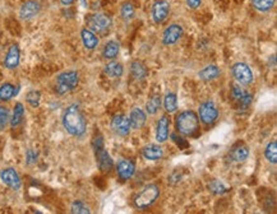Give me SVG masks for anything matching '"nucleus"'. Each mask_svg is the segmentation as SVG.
I'll use <instances>...</instances> for the list:
<instances>
[{
  "label": "nucleus",
  "instance_id": "1",
  "mask_svg": "<svg viewBox=\"0 0 277 214\" xmlns=\"http://www.w3.org/2000/svg\"><path fill=\"white\" fill-rule=\"evenodd\" d=\"M63 126L73 136H82L87 129V121L85 115L77 104H73L65 108L63 113Z\"/></svg>",
  "mask_w": 277,
  "mask_h": 214
},
{
  "label": "nucleus",
  "instance_id": "2",
  "mask_svg": "<svg viewBox=\"0 0 277 214\" xmlns=\"http://www.w3.org/2000/svg\"><path fill=\"white\" fill-rule=\"evenodd\" d=\"M177 130L184 136H194L199 132L198 115L192 110L182 111L175 119Z\"/></svg>",
  "mask_w": 277,
  "mask_h": 214
},
{
  "label": "nucleus",
  "instance_id": "3",
  "mask_svg": "<svg viewBox=\"0 0 277 214\" xmlns=\"http://www.w3.org/2000/svg\"><path fill=\"white\" fill-rule=\"evenodd\" d=\"M92 147H93L94 156H96V162L97 166L102 172H109L113 170L114 160L111 156L109 155V152L105 149L104 136L98 134L97 136H94L92 140Z\"/></svg>",
  "mask_w": 277,
  "mask_h": 214
},
{
  "label": "nucleus",
  "instance_id": "4",
  "mask_svg": "<svg viewBox=\"0 0 277 214\" xmlns=\"http://www.w3.org/2000/svg\"><path fill=\"white\" fill-rule=\"evenodd\" d=\"M79 83V76L76 70H66L60 73L55 80V91L58 95H66L76 88Z\"/></svg>",
  "mask_w": 277,
  "mask_h": 214
},
{
  "label": "nucleus",
  "instance_id": "5",
  "mask_svg": "<svg viewBox=\"0 0 277 214\" xmlns=\"http://www.w3.org/2000/svg\"><path fill=\"white\" fill-rule=\"evenodd\" d=\"M160 187L154 184L145 186L134 198V205L138 209H146L151 207L160 198Z\"/></svg>",
  "mask_w": 277,
  "mask_h": 214
},
{
  "label": "nucleus",
  "instance_id": "6",
  "mask_svg": "<svg viewBox=\"0 0 277 214\" xmlns=\"http://www.w3.org/2000/svg\"><path fill=\"white\" fill-rule=\"evenodd\" d=\"M113 26V19L104 13H93L87 18V27L94 33H104Z\"/></svg>",
  "mask_w": 277,
  "mask_h": 214
},
{
  "label": "nucleus",
  "instance_id": "7",
  "mask_svg": "<svg viewBox=\"0 0 277 214\" xmlns=\"http://www.w3.org/2000/svg\"><path fill=\"white\" fill-rule=\"evenodd\" d=\"M231 74L235 80L242 85L252 84L254 80V74L250 66L246 63H235L231 66Z\"/></svg>",
  "mask_w": 277,
  "mask_h": 214
},
{
  "label": "nucleus",
  "instance_id": "8",
  "mask_svg": "<svg viewBox=\"0 0 277 214\" xmlns=\"http://www.w3.org/2000/svg\"><path fill=\"white\" fill-rule=\"evenodd\" d=\"M199 119L205 125H212L217 121L218 110L214 101H206L199 106Z\"/></svg>",
  "mask_w": 277,
  "mask_h": 214
},
{
  "label": "nucleus",
  "instance_id": "9",
  "mask_svg": "<svg viewBox=\"0 0 277 214\" xmlns=\"http://www.w3.org/2000/svg\"><path fill=\"white\" fill-rule=\"evenodd\" d=\"M170 14V3L167 0H154L152 4L151 17L156 25L164 23Z\"/></svg>",
  "mask_w": 277,
  "mask_h": 214
},
{
  "label": "nucleus",
  "instance_id": "10",
  "mask_svg": "<svg viewBox=\"0 0 277 214\" xmlns=\"http://www.w3.org/2000/svg\"><path fill=\"white\" fill-rule=\"evenodd\" d=\"M184 35V28L183 26L179 25V23H173L169 27L164 29L162 32V44L165 46H171V45H175L180 38L183 37Z\"/></svg>",
  "mask_w": 277,
  "mask_h": 214
},
{
  "label": "nucleus",
  "instance_id": "11",
  "mask_svg": "<svg viewBox=\"0 0 277 214\" xmlns=\"http://www.w3.org/2000/svg\"><path fill=\"white\" fill-rule=\"evenodd\" d=\"M111 129L120 136L129 135L130 130H132L129 116H126L124 113H117L111 120Z\"/></svg>",
  "mask_w": 277,
  "mask_h": 214
},
{
  "label": "nucleus",
  "instance_id": "12",
  "mask_svg": "<svg viewBox=\"0 0 277 214\" xmlns=\"http://www.w3.org/2000/svg\"><path fill=\"white\" fill-rule=\"evenodd\" d=\"M40 10H41V4L37 0H27L19 8V18L23 21L31 19L37 16Z\"/></svg>",
  "mask_w": 277,
  "mask_h": 214
},
{
  "label": "nucleus",
  "instance_id": "13",
  "mask_svg": "<svg viewBox=\"0 0 277 214\" xmlns=\"http://www.w3.org/2000/svg\"><path fill=\"white\" fill-rule=\"evenodd\" d=\"M118 176L122 181H126L133 177L136 173V163L132 160H120L117 164Z\"/></svg>",
  "mask_w": 277,
  "mask_h": 214
},
{
  "label": "nucleus",
  "instance_id": "14",
  "mask_svg": "<svg viewBox=\"0 0 277 214\" xmlns=\"http://www.w3.org/2000/svg\"><path fill=\"white\" fill-rule=\"evenodd\" d=\"M0 180L5 184L8 187L13 190H19L21 189V179H19V175L17 173V171L14 168H5L0 172Z\"/></svg>",
  "mask_w": 277,
  "mask_h": 214
},
{
  "label": "nucleus",
  "instance_id": "15",
  "mask_svg": "<svg viewBox=\"0 0 277 214\" xmlns=\"http://www.w3.org/2000/svg\"><path fill=\"white\" fill-rule=\"evenodd\" d=\"M229 157H230L231 162H235V163L246 162L249 157V148L244 143H236L229 152Z\"/></svg>",
  "mask_w": 277,
  "mask_h": 214
},
{
  "label": "nucleus",
  "instance_id": "16",
  "mask_svg": "<svg viewBox=\"0 0 277 214\" xmlns=\"http://www.w3.org/2000/svg\"><path fill=\"white\" fill-rule=\"evenodd\" d=\"M170 134V119L167 115L161 116L160 120L157 121V126H156V140L158 143L166 142Z\"/></svg>",
  "mask_w": 277,
  "mask_h": 214
},
{
  "label": "nucleus",
  "instance_id": "17",
  "mask_svg": "<svg viewBox=\"0 0 277 214\" xmlns=\"http://www.w3.org/2000/svg\"><path fill=\"white\" fill-rule=\"evenodd\" d=\"M146 120H147V115H146L145 111L142 110L141 107H133L129 113V121L132 129H141L142 126L146 124Z\"/></svg>",
  "mask_w": 277,
  "mask_h": 214
},
{
  "label": "nucleus",
  "instance_id": "18",
  "mask_svg": "<svg viewBox=\"0 0 277 214\" xmlns=\"http://www.w3.org/2000/svg\"><path fill=\"white\" fill-rule=\"evenodd\" d=\"M142 157L147 160H160L164 157V149L158 144H148L142 148Z\"/></svg>",
  "mask_w": 277,
  "mask_h": 214
},
{
  "label": "nucleus",
  "instance_id": "19",
  "mask_svg": "<svg viewBox=\"0 0 277 214\" xmlns=\"http://www.w3.org/2000/svg\"><path fill=\"white\" fill-rule=\"evenodd\" d=\"M19 57H21V53H19L18 45H12L4 59V65L6 69H16L19 65Z\"/></svg>",
  "mask_w": 277,
  "mask_h": 214
},
{
  "label": "nucleus",
  "instance_id": "20",
  "mask_svg": "<svg viewBox=\"0 0 277 214\" xmlns=\"http://www.w3.org/2000/svg\"><path fill=\"white\" fill-rule=\"evenodd\" d=\"M81 38H82V44L87 50H94L100 44L97 35L93 31L89 28H83L81 31Z\"/></svg>",
  "mask_w": 277,
  "mask_h": 214
},
{
  "label": "nucleus",
  "instance_id": "21",
  "mask_svg": "<svg viewBox=\"0 0 277 214\" xmlns=\"http://www.w3.org/2000/svg\"><path fill=\"white\" fill-rule=\"evenodd\" d=\"M221 76V69L217 65H207L198 72V78L203 82H212Z\"/></svg>",
  "mask_w": 277,
  "mask_h": 214
},
{
  "label": "nucleus",
  "instance_id": "22",
  "mask_svg": "<svg viewBox=\"0 0 277 214\" xmlns=\"http://www.w3.org/2000/svg\"><path fill=\"white\" fill-rule=\"evenodd\" d=\"M120 53V45L119 42L115 40H110L104 45L102 49V57L106 60H114L115 57H118Z\"/></svg>",
  "mask_w": 277,
  "mask_h": 214
},
{
  "label": "nucleus",
  "instance_id": "23",
  "mask_svg": "<svg viewBox=\"0 0 277 214\" xmlns=\"http://www.w3.org/2000/svg\"><path fill=\"white\" fill-rule=\"evenodd\" d=\"M130 74H132V77L136 80H143L148 76L147 66L142 63V61L136 60V61H133L130 64Z\"/></svg>",
  "mask_w": 277,
  "mask_h": 214
},
{
  "label": "nucleus",
  "instance_id": "24",
  "mask_svg": "<svg viewBox=\"0 0 277 214\" xmlns=\"http://www.w3.org/2000/svg\"><path fill=\"white\" fill-rule=\"evenodd\" d=\"M104 72L109 78L117 79L124 74V68L123 65L118 61H111V63L106 64L104 68Z\"/></svg>",
  "mask_w": 277,
  "mask_h": 214
},
{
  "label": "nucleus",
  "instance_id": "25",
  "mask_svg": "<svg viewBox=\"0 0 277 214\" xmlns=\"http://www.w3.org/2000/svg\"><path fill=\"white\" fill-rule=\"evenodd\" d=\"M18 93V88L12 83H4L0 85V101H9Z\"/></svg>",
  "mask_w": 277,
  "mask_h": 214
},
{
  "label": "nucleus",
  "instance_id": "26",
  "mask_svg": "<svg viewBox=\"0 0 277 214\" xmlns=\"http://www.w3.org/2000/svg\"><path fill=\"white\" fill-rule=\"evenodd\" d=\"M23 117H25V107H23V105L21 104V102H18V104H16V106H14L12 119L9 120L10 126H12V128L18 126L19 124L23 121Z\"/></svg>",
  "mask_w": 277,
  "mask_h": 214
},
{
  "label": "nucleus",
  "instance_id": "27",
  "mask_svg": "<svg viewBox=\"0 0 277 214\" xmlns=\"http://www.w3.org/2000/svg\"><path fill=\"white\" fill-rule=\"evenodd\" d=\"M161 106V95L160 93H154L151 95V97L148 98L147 104H146V111L150 115H154L160 110Z\"/></svg>",
  "mask_w": 277,
  "mask_h": 214
},
{
  "label": "nucleus",
  "instance_id": "28",
  "mask_svg": "<svg viewBox=\"0 0 277 214\" xmlns=\"http://www.w3.org/2000/svg\"><path fill=\"white\" fill-rule=\"evenodd\" d=\"M164 107L166 112L173 113L178 110V96L174 92H169L164 97Z\"/></svg>",
  "mask_w": 277,
  "mask_h": 214
},
{
  "label": "nucleus",
  "instance_id": "29",
  "mask_svg": "<svg viewBox=\"0 0 277 214\" xmlns=\"http://www.w3.org/2000/svg\"><path fill=\"white\" fill-rule=\"evenodd\" d=\"M136 16V9H134V6H133L132 3L129 1H125V3L122 4L120 6V17L123 21L125 22H130L133 18Z\"/></svg>",
  "mask_w": 277,
  "mask_h": 214
},
{
  "label": "nucleus",
  "instance_id": "30",
  "mask_svg": "<svg viewBox=\"0 0 277 214\" xmlns=\"http://www.w3.org/2000/svg\"><path fill=\"white\" fill-rule=\"evenodd\" d=\"M208 190L212 192V194H215V195H222V194H225V192L229 191V187H227L226 185H225L222 181H220V180L215 179L212 180V181H210L207 185Z\"/></svg>",
  "mask_w": 277,
  "mask_h": 214
},
{
  "label": "nucleus",
  "instance_id": "31",
  "mask_svg": "<svg viewBox=\"0 0 277 214\" xmlns=\"http://www.w3.org/2000/svg\"><path fill=\"white\" fill-rule=\"evenodd\" d=\"M276 4V0H252V6L261 13L270 12Z\"/></svg>",
  "mask_w": 277,
  "mask_h": 214
},
{
  "label": "nucleus",
  "instance_id": "32",
  "mask_svg": "<svg viewBox=\"0 0 277 214\" xmlns=\"http://www.w3.org/2000/svg\"><path fill=\"white\" fill-rule=\"evenodd\" d=\"M265 157L266 160L272 164L277 163V143L276 140L268 143L267 147L265 149Z\"/></svg>",
  "mask_w": 277,
  "mask_h": 214
},
{
  "label": "nucleus",
  "instance_id": "33",
  "mask_svg": "<svg viewBox=\"0 0 277 214\" xmlns=\"http://www.w3.org/2000/svg\"><path fill=\"white\" fill-rule=\"evenodd\" d=\"M70 212L74 214H90L91 213L89 205L86 204L85 202H82V200H76V202H73L72 205H70Z\"/></svg>",
  "mask_w": 277,
  "mask_h": 214
},
{
  "label": "nucleus",
  "instance_id": "34",
  "mask_svg": "<svg viewBox=\"0 0 277 214\" xmlns=\"http://www.w3.org/2000/svg\"><path fill=\"white\" fill-rule=\"evenodd\" d=\"M26 100L32 107L40 106V100H41V93L38 91H30L26 96Z\"/></svg>",
  "mask_w": 277,
  "mask_h": 214
},
{
  "label": "nucleus",
  "instance_id": "35",
  "mask_svg": "<svg viewBox=\"0 0 277 214\" xmlns=\"http://www.w3.org/2000/svg\"><path fill=\"white\" fill-rule=\"evenodd\" d=\"M9 111L4 106H0V130H4L9 123Z\"/></svg>",
  "mask_w": 277,
  "mask_h": 214
},
{
  "label": "nucleus",
  "instance_id": "36",
  "mask_svg": "<svg viewBox=\"0 0 277 214\" xmlns=\"http://www.w3.org/2000/svg\"><path fill=\"white\" fill-rule=\"evenodd\" d=\"M244 95H246V91L240 87L239 83L233 85V88H231V96H233V98L235 100V101L239 102Z\"/></svg>",
  "mask_w": 277,
  "mask_h": 214
},
{
  "label": "nucleus",
  "instance_id": "37",
  "mask_svg": "<svg viewBox=\"0 0 277 214\" xmlns=\"http://www.w3.org/2000/svg\"><path fill=\"white\" fill-rule=\"evenodd\" d=\"M252 101H253L252 93H248V92H246V95L243 96L242 100L239 101V105H240V107H242V110H246V108L252 105Z\"/></svg>",
  "mask_w": 277,
  "mask_h": 214
},
{
  "label": "nucleus",
  "instance_id": "38",
  "mask_svg": "<svg viewBox=\"0 0 277 214\" xmlns=\"http://www.w3.org/2000/svg\"><path fill=\"white\" fill-rule=\"evenodd\" d=\"M171 138H173L174 143H175V144L179 147V149H186L189 147V143L186 142L183 136L178 135V134H173V135H171Z\"/></svg>",
  "mask_w": 277,
  "mask_h": 214
},
{
  "label": "nucleus",
  "instance_id": "39",
  "mask_svg": "<svg viewBox=\"0 0 277 214\" xmlns=\"http://www.w3.org/2000/svg\"><path fill=\"white\" fill-rule=\"evenodd\" d=\"M182 177L183 176H182V173L179 172V170H175L173 173H171L170 176H169V180H167V181H169L171 185H175V184H178L180 180H182Z\"/></svg>",
  "mask_w": 277,
  "mask_h": 214
},
{
  "label": "nucleus",
  "instance_id": "40",
  "mask_svg": "<svg viewBox=\"0 0 277 214\" xmlns=\"http://www.w3.org/2000/svg\"><path fill=\"white\" fill-rule=\"evenodd\" d=\"M37 157H38L37 152H35L33 149H29V151H27V164L31 166V164L36 163Z\"/></svg>",
  "mask_w": 277,
  "mask_h": 214
},
{
  "label": "nucleus",
  "instance_id": "41",
  "mask_svg": "<svg viewBox=\"0 0 277 214\" xmlns=\"http://www.w3.org/2000/svg\"><path fill=\"white\" fill-rule=\"evenodd\" d=\"M202 1H203V0H185V4L189 9L195 10L198 9L199 6L202 5Z\"/></svg>",
  "mask_w": 277,
  "mask_h": 214
},
{
  "label": "nucleus",
  "instance_id": "42",
  "mask_svg": "<svg viewBox=\"0 0 277 214\" xmlns=\"http://www.w3.org/2000/svg\"><path fill=\"white\" fill-rule=\"evenodd\" d=\"M76 0H60V3H62V5H64V6H69V5H72L73 3H74Z\"/></svg>",
  "mask_w": 277,
  "mask_h": 214
}]
</instances>
